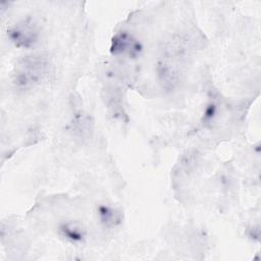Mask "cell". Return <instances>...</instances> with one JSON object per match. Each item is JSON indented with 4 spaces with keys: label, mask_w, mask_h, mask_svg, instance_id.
<instances>
[{
    "label": "cell",
    "mask_w": 261,
    "mask_h": 261,
    "mask_svg": "<svg viewBox=\"0 0 261 261\" xmlns=\"http://www.w3.org/2000/svg\"><path fill=\"white\" fill-rule=\"evenodd\" d=\"M50 62L43 54L23 57L15 65L12 82L19 89H31L41 84L49 74Z\"/></svg>",
    "instance_id": "6da1fadb"
},
{
    "label": "cell",
    "mask_w": 261,
    "mask_h": 261,
    "mask_svg": "<svg viewBox=\"0 0 261 261\" xmlns=\"http://www.w3.org/2000/svg\"><path fill=\"white\" fill-rule=\"evenodd\" d=\"M7 36L15 47L28 49L38 42L39 29L36 21L28 17L10 27L7 30Z\"/></svg>",
    "instance_id": "7a4b0ae2"
},
{
    "label": "cell",
    "mask_w": 261,
    "mask_h": 261,
    "mask_svg": "<svg viewBox=\"0 0 261 261\" xmlns=\"http://www.w3.org/2000/svg\"><path fill=\"white\" fill-rule=\"evenodd\" d=\"M143 46L139 40L127 32H120L111 40L110 52L112 55H126L128 58H136L141 54Z\"/></svg>",
    "instance_id": "3957f363"
},
{
    "label": "cell",
    "mask_w": 261,
    "mask_h": 261,
    "mask_svg": "<svg viewBox=\"0 0 261 261\" xmlns=\"http://www.w3.org/2000/svg\"><path fill=\"white\" fill-rule=\"evenodd\" d=\"M59 233L63 239L72 244L84 243L87 237L85 227L80 223L72 221L61 223L59 225Z\"/></svg>",
    "instance_id": "277c9868"
},
{
    "label": "cell",
    "mask_w": 261,
    "mask_h": 261,
    "mask_svg": "<svg viewBox=\"0 0 261 261\" xmlns=\"http://www.w3.org/2000/svg\"><path fill=\"white\" fill-rule=\"evenodd\" d=\"M98 215H99L100 221L105 226L116 225L121 220L120 213L116 209L106 205H102L98 208Z\"/></svg>",
    "instance_id": "5b68a950"
}]
</instances>
